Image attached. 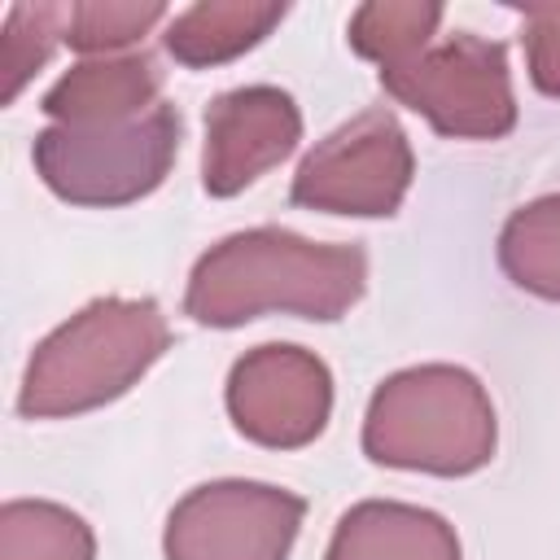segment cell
<instances>
[{
	"label": "cell",
	"mask_w": 560,
	"mask_h": 560,
	"mask_svg": "<svg viewBox=\"0 0 560 560\" xmlns=\"http://www.w3.org/2000/svg\"><path fill=\"white\" fill-rule=\"evenodd\" d=\"M368 289V254L359 245H324L289 228L262 223L210 245L188 276L184 315L206 328H241L258 315L341 319Z\"/></svg>",
	"instance_id": "1"
},
{
	"label": "cell",
	"mask_w": 560,
	"mask_h": 560,
	"mask_svg": "<svg viewBox=\"0 0 560 560\" xmlns=\"http://www.w3.org/2000/svg\"><path fill=\"white\" fill-rule=\"evenodd\" d=\"M171 328L153 298H92L26 359L18 411L66 420L122 398L166 354Z\"/></svg>",
	"instance_id": "2"
},
{
	"label": "cell",
	"mask_w": 560,
	"mask_h": 560,
	"mask_svg": "<svg viewBox=\"0 0 560 560\" xmlns=\"http://www.w3.org/2000/svg\"><path fill=\"white\" fill-rule=\"evenodd\" d=\"M494 402L459 363H416L372 389L363 416V455L372 464L468 477L494 459Z\"/></svg>",
	"instance_id": "3"
},
{
	"label": "cell",
	"mask_w": 560,
	"mask_h": 560,
	"mask_svg": "<svg viewBox=\"0 0 560 560\" xmlns=\"http://www.w3.org/2000/svg\"><path fill=\"white\" fill-rule=\"evenodd\" d=\"M184 118L175 105L158 101L153 109L122 118V122H96V127H66L52 122L35 136L31 162L44 188L70 206H131L162 188L179 158Z\"/></svg>",
	"instance_id": "4"
},
{
	"label": "cell",
	"mask_w": 560,
	"mask_h": 560,
	"mask_svg": "<svg viewBox=\"0 0 560 560\" xmlns=\"http://www.w3.org/2000/svg\"><path fill=\"white\" fill-rule=\"evenodd\" d=\"M381 88L451 140H503L516 127L508 48L472 31L429 44L407 66L381 70Z\"/></svg>",
	"instance_id": "5"
},
{
	"label": "cell",
	"mask_w": 560,
	"mask_h": 560,
	"mask_svg": "<svg viewBox=\"0 0 560 560\" xmlns=\"http://www.w3.org/2000/svg\"><path fill=\"white\" fill-rule=\"evenodd\" d=\"M416 175L407 131L389 109H363L328 131L293 171V206L350 219L398 214Z\"/></svg>",
	"instance_id": "6"
},
{
	"label": "cell",
	"mask_w": 560,
	"mask_h": 560,
	"mask_svg": "<svg viewBox=\"0 0 560 560\" xmlns=\"http://www.w3.org/2000/svg\"><path fill=\"white\" fill-rule=\"evenodd\" d=\"M306 499L271 486L223 477L192 486L166 516V560H289Z\"/></svg>",
	"instance_id": "7"
},
{
	"label": "cell",
	"mask_w": 560,
	"mask_h": 560,
	"mask_svg": "<svg viewBox=\"0 0 560 560\" xmlns=\"http://www.w3.org/2000/svg\"><path fill=\"white\" fill-rule=\"evenodd\" d=\"M223 402L241 438L267 451H298L328 429L332 372L306 346L267 341L232 363Z\"/></svg>",
	"instance_id": "8"
},
{
	"label": "cell",
	"mask_w": 560,
	"mask_h": 560,
	"mask_svg": "<svg viewBox=\"0 0 560 560\" xmlns=\"http://www.w3.org/2000/svg\"><path fill=\"white\" fill-rule=\"evenodd\" d=\"M302 140V109L276 83H245L206 105L201 184L210 197H236Z\"/></svg>",
	"instance_id": "9"
},
{
	"label": "cell",
	"mask_w": 560,
	"mask_h": 560,
	"mask_svg": "<svg viewBox=\"0 0 560 560\" xmlns=\"http://www.w3.org/2000/svg\"><path fill=\"white\" fill-rule=\"evenodd\" d=\"M158 92H162V70L149 52L88 57L44 92L39 109L66 127H96L153 109Z\"/></svg>",
	"instance_id": "10"
},
{
	"label": "cell",
	"mask_w": 560,
	"mask_h": 560,
	"mask_svg": "<svg viewBox=\"0 0 560 560\" xmlns=\"http://www.w3.org/2000/svg\"><path fill=\"white\" fill-rule=\"evenodd\" d=\"M324 560H464V556H459V534L446 516L398 499H363L341 512Z\"/></svg>",
	"instance_id": "11"
},
{
	"label": "cell",
	"mask_w": 560,
	"mask_h": 560,
	"mask_svg": "<svg viewBox=\"0 0 560 560\" xmlns=\"http://www.w3.org/2000/svg\"><path fill=\"white\" fill-rule=\"evenodd\" d=\"M289 4H262V0H197L184 13L166 22V52L188 70H210L223 61H236L241 52L258 48L280 22Z\"/></svg>",
	"instance_id": "12"
},
{
	"label": "cell",
	"mask_w": 560,
	"mask_h": 560,
	"mask_svg": "<svg viewBox=\"0 0 560 560\" xmlns=\"http://www.w3.org/2000/svg\"><path fill=\"white\" fill-rule=\"evenodd\" d=\"M499 267L516 289L560 302V192L534 197L508 214L499 232Z\"/></svg>",
	"instance_id": "13"
},
{
	"label": "cell",
	"mask_w": 560,
	"mask_h": 560,
	"mask_svg": "<svg viewBox=\"0 0 560 560\" xmlns=\"http://www.w3.org/2000/svg\"><path fill=\"white\" fill-rule=\"evenodd\" d=\"M0 560H96V534L66 503L9 499L0 508Z\"/></svg>",
	"instance_id": "14"
},
{
	"label": "cell",
	"mask_w": 560,
	"mask_h": 560,
	"mask_svg": "<svg viewBox=\"0 0 560 560\" xmlns=\"http://www.w3.org/2000/svg\"><path fill=\"white\" fill-rule=\"evenodd\" d=\"M438 26H442V4H429V0H368L350 13L346 39L359 57L376 61L381 70H394V66H407L411 57H420Z\"/></svg>",
	"instance_id": "15"
},
{
	"label": "cell",
	"mask_w": 560,
	"mask_h": 560,
	"mask_svg": "<svg viewBox=\"0 0 560 560\" xmlns=\"http://www.w3.org/2000/svg\"><path fill=\"white\" fill-rule=\"evenodd\" d=\"M70 9L66 4H13L0 31V101L13 105L31 74L52 57L57 39H66Z\"/></svg>",
	"instance_id": "16"
},
{
	"label": "cell",
	"mask_w": 560,
	"mask_h": 560,
	"mask_svg": "<svg viewBox=\"0 0 560 560\" xmlns=\"http://www.w3.org/2000/svg\"><path fill=\"white\" fill-rule=\"evenodd\" d=\"M162 18V0H79L70 4L66 44L83 57H114L118 48L144 39Z\"/></svg>",
	"instance_id": "17"
},
{
	"label": "cell",
	"mask_w": 560,
	"mask_h": 560,
	"mask_svg": "<svg viewBox=\"0 0 560 560\" xmlns=\"http://www.w3.org/2000/svg\"><path fill=\"white\" fill-rule=\"evenodd\" d=\"M521 44H525L529 83L542 96L560 101V4H534V9H525Z\"/></svg>",
	"instance_id": "18"
}]
</instances>
